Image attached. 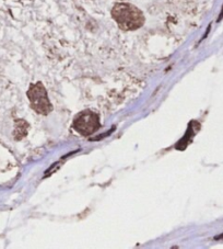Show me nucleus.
<instances>
[{"label": "nucleus", "instance_id": "1", "mask_svg": "<svg viewBox=\"0 0 223 249\" xmlns=\"http://www.w3.org/2000/svg\"><path fill=\"white\" fill-rule=\"evenodd\" d=\"M112 17L118 27L125 31H134L144 23L143 12L129 3H116L112 10Z\"/></svg>", "mask_w": 223, "mask_h": 249}, {"label": "nucleus", "instance_id": "2", "mask_svg": "<svg viewBox=\"0 0 223 249\" xmlns=\"http://www.w3.org/2000/svg\"><path fill=\"white\" fill-rule=\"evenodd\" d=\"M28 98L31 102V107L38 114L47 115L53 110V107L47 97L46 89L42 83H37L30 87Z\"/></svg>", "mask_w": 223, "mask_h": 249}, {"label": "nucleus", "instance_id": "3", "mask_svg": "<svg viewBox=\"0 0 223 249\" xmlns=\"http://www.w3.org/2000/svg\"><path fill=\"white\" fill-rule=\"evenodd\" d=\"M100 119L96 113L92 111H82L75 118L74 128L83 136H89L93 134L100 128Z\"/></svg>", "mask_w": 223, "mask_h": 249}, {"label": "nucleus", "instance_id": "4", "mask_svg": "<svg viewBox=\"0 0 223 249\" xmlns=\"http://www.w3.org/2000/svg\"><path fill=\"white\" fill-rule=\"evenodd\" d=\"M214 239H217V240H219V239H223V234L217 236V237H214Z\"/></svg>", "mask_w": 223, "mask_h": 249}]
</instances>
